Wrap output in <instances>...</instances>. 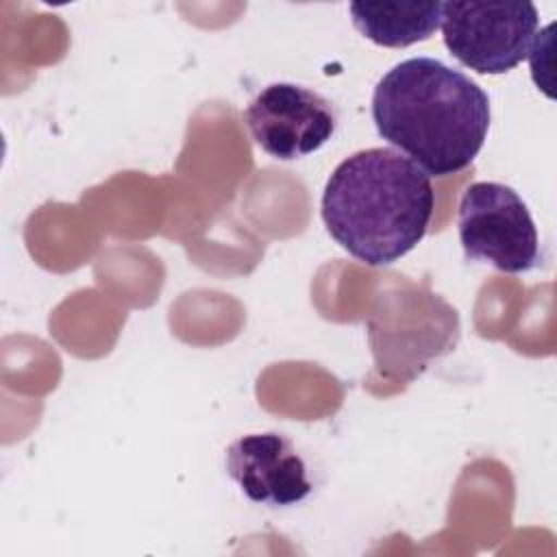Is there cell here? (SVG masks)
<instances>
[{"label":"cell","instance_id":"5","mask_svg":"<svg viewBox=\"0 0 557 557\" xmlns=\"http://www.w3.org/2000/svg\"><path fill=\"white\" fill-rule=\"evenodd\" d=\"M244 122L263 152L294 161L320 150L333 137L337 113L329 98L309 87L272 83L248 102Z\"/></svg>","mask_w":557,"mask_h":557},{"label":"cell","instance_id":"4","mask_svg":"<svg viewBox=\"0 0 557 557\" xmlns=\"http://www.w3.org/2000/svg\"><path fill=\"white\" fill-rule=\"evenodd\" d=\"M531 2H442V37L448 52L476 74L513 70L537 37Z\"/></svg>","mask_w":557,"mask_h":557},{"label":"cell","instance_id":"2","mask_svg":"<svg viewBox=\"0 0 557 557\" xmlns=\"http://www.w3.org/2000/svg\"><path fill=\"white\" fill-rule=\"evenodd\" d=\"M435 209L431 176L394 148L346 157L322 191L329 235L368 265H389L413 250Z\"/></svg>","mask_w":557,"mask_h":557},{"label":"cell","instance_id":"6","mask_svg":"<svg viewBox=\"0 0 557 557\" xmlns=\"http://www.w3.org/2000/svg\"><path fill=\"white\" fill-rule=\"evenodd\" d=\"M226 472L248 500L268 507H292L313 490L305 459L292 440L274 431L235 440L226 450Z\"/></svg>","mask_w":557,"mask_h":557},{"label":"cell","instance_id":"7","mask_svg":"<svg viewBox=\"0 0 557 557\" xmlns=\"http://www.w3.org/2000/svg\"><path fill=\"white\" fill-rule=\"evenodd\" d=\"M352 26L383 48H407L429 39L442 24V2H352Z\"/></svg>","mask_w":557,"mask_h":557},{"label":"cell","instance_id":"3","mask_svg":"<svg viewBox=\"0 0 557 557\" xmlns=\"http://www.w3.org/2000/svg\"><path fill=\"white\" fill-rule=\"evenodd\" d=\"M459 242L466 259L492 263L505 274L540 265V239L527 202L509 185L481 181L459 202Z\"/></svg>","mask_w":557,"mask_h":557},{"label":"cell","instance_id":"1","mask_svg":"<svg viewBox=\"0 0 557 557\" xmlns=\"http://www.w3.org/2000/svg\"><path fill=\"white\" fill-rule=\"evenodd\" d=\"M490 98L463 72L433 57H411L387 70L372 94L379 135L429 176L468 168L490 131Z\"/></svg>","mask_w":557,"mask_h":557}]
</instances>
